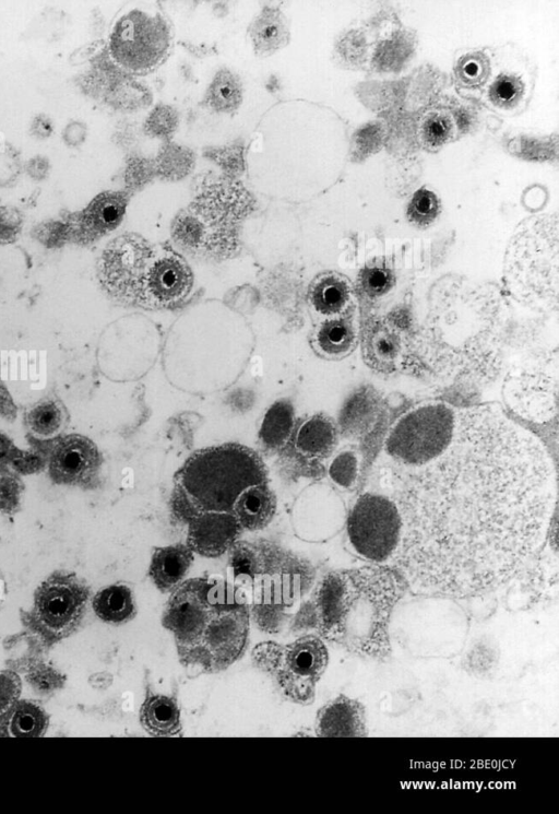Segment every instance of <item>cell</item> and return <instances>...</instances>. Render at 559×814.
<instances>
[{"label": "cell", "instance_id": "484cf974", "mask_svg": "<svg viewBox=\"0 0 559 814\" xmlns=\"http://www.w3.org/2000/svg\"><path fill=\"white\" fill-rule=\"evenodd\" d=\"M356 333L349 321L334 318L318 327L313 335V345L324 356L338 357L354 347Z\"/></svg>", "mask_w": 559, "mask_h": 814}, {"label": "cell", "instance_id": "4316f807", "mask_svg": "<svg viewBox=\"0 0 559 814\" xmlns=\"http://www.w3.org/2000/svg\"><path fill=\"white\" fill-rule=\"evenodd\" d=\"M242 86L238 75L222 69L213 78L206 94V104L217 113H233L241 104Z\"/></svg>", "mask_w": 559, "mask_h": 814}, {"label": "cell", "instance_id": "f1b7e54d", "mask_svg": "<svg viewBox=\"0 0 559 814\" xmlns=\"http://www.w3.org/2000/svg\"><path fill=\"white\" fill-rule=\"evenodd\" d=\"M47 727L44 709L33 703H21L10 718L9 730L13 736H40Z\"/></svg>", "mask_w": 559, "mask_h": 814}, {"label": "cell", "instance_id": "7a4b0ae2", "mask_svg": "<svg viewBox=\"0 0 559 814\" xmlns=\"http://www.w3.org/2000/svg\"><path fill=\"white\" fill-rule=\"evenodd\" d=\"M403 594L401 578L385 567H361L328 574L313 600L320 637L365 659L391 653L390 622Z\"/></svg>", "mask_w": 559, "mask_h": 814}, {"label": "cell", "instance_id": "1f68e13d", "mask_svg": "<svg viewBox=\"0 0 559 814\" xmlns=\"http://www.w3.org/2000/svg\"><path fill=\"white\" fill-rule=\"evenodd\" d=\"M367 357L377 366H388L399 353V340L391 331L382 328L366 333Z\"/></svg>", "mask_w": 559, "mask_h": 814}, {"label": "cell", "instance_id": "2e32d148", "mask_svg": "<svg viewBox=\"0 0 559 814\" xmlns=\"http://www.w3.org/2000/svg\"><path fill=\"white\" fill-rule=\"evenodd\" d=\"M316 731L319 736H367L366 708L358 699L338 695L318 711Z\"/></svg>", "mask_w": 559, "mask_h": 814}, {"label": "cell", "instance_id": "603a6c76", "mask_svg": "<svg viewBox=\"0 0 559 814\" xmlns=\"http://www.w3.org/2000/svg\"><path fill=\"white\" fill-rule=\"evenodd\" d=\"M250 37L254 50L267 56L288 40V26L284 14L275 8H265L252 22Z\"/></svg>", "mask_w": 559, "mask_h": 814}, {"label": "cell", "instance_id": "d6986e66", "mask_svg": "<svg viewBox=\"0 0 559 814\" xmlns=\"http://www.w3.org/2000/svg\"><path fill=\"white\" fill-rule=\"evenodd\" d=\"M143 729L155 736L178 734L182 727L176 699L162 694H147L140 708Z\"/></svg>", "mask_w": 559, "mask_h": 814}, {"label": "cell", "instance_id": "ab89813d", "mask_svg": "<svg viewBox=\"0 0 559 814\" xmlns=\"http://www.w3.org/2000/svg\"><path fill=\"white\" fill-rule=\"evenodd\" d=\"M20 695V682L9 672H0V715L7 712Z\"/></svg>", "mask_w": 559, "mask_h": 814}, {"label": "cell", "instance_id": "e575fe53", "mask_svg": "<svg viewBox=\"0 0 559 814\" xmlns=\"http://www.w3.org/2000/svg\"><path fill=\"white\" fill-rule=\"evenodd\" d=\"M523 94V84L511 75H501L489 90L490 101L500 108L514 105Z\"/></svg>", "mask_w": 559, "mask_h": 814}, {"label": "cell", "instance_id": "60d3db41", "mask_svg": "<svg viewBox=\"0 0 559 814\" xmlns=\"http://www.w3.org/2000/svg\"><path fill=\"white\" fill-rule=\"evenodd\" d=\"M17 452L11 439L0 432V465L15 458Z\"/></svg>", "mask_w": 559, "mask_h": 814}, {"label": "cell", "instance_id": "4dcf8cb0", "mask_svg": "<svg viewBox=\"0 0 559 814\" xmlns=\"http://www.w3.org/2000/svg\"><path fill=\"white\" fill-rule=\"evenodd\" d=\"M440 212V201L435 192L421 188L414 192L406 210L407 220L418 227L430 225Z\"/></svg>", "mask_w": 559, "mask_h": 814}, {"label": "cell", "instance_id": "f35d334b", "mask_svg": "<svg viewBox=\"0 0 559 814\" xmlns=\"http://www.w3.org/2000/svg\"><path fill=\"white\" fill-rule=\"evenodd\" d=\"M23 219L17 209L0 207V244L13 243L22 228Z\"/></svg>", "mask_w": 559, "mask_h": 814}, {"label": "cell", "instance_id": "6da1fadb", "mask_svg": "<svg viewBox=\"0 0 559 814\" xmlns=\"http://www.w3.org/2000/svg\"><path fill=\"white\" fill-rule=\"evenodd\" d=\"M402 519L391 562L414 589L469 597L511 579L543 543L556 498L542 443L498 408H456L452 439L417 468L383 464Z\"/></svg>", "mask_w": 559, "mask_h": 814}, {"label": "cell", "instance_id": "277c9868", "mask_svg": "<svg viewBox=\"0 0 559 814\" xmlns=\"http://www.w3.org/2000/svg\"><path fill=\"white\" fill-rule=\"evenodd\" d=\"M174 480V509L189 520L205 511L231 512L246 488L267 482V470L258 452L228 443L193 452Z\"/></svg>", "mask_w": 559, "mask_h": 814}, {"label": "cell", "instance_id": "44dd1931", "mask_svg": "<svg viewBox=\"0 0 559 814\" xmlns=\"http://www.w3.org/2000/svg\"><path fill=\"white\" fill-rule=\"evenodd\" d=\"M308 298L316 312L323 316H336L348 306L350 287L341 275L323 273L310 284Z\"/></svg>", "mask_w": 559, "mask_h": 814}, {"label": "cell", "instance_id": "5b68a950", "mask_svg": "<svg viewBox=\"0 0 559 814\" xmlns=\"http://www.w3.org/2000/svg\"><path fill=\"white\" fill-rule=\"evenodd\" d=\"M557 220L532 219L510 243L503 268L507 288L518 302L539 311L558 308Z\"/></svg>", "mask_w": 559, "mask_h": 814}, {"label": "cell", "instance_id": "836d02e7", "mask_svg": "<svg viewBox=\"0 0 559 814\" xmlns=\"http://www.w3.org/2000/svg\"><path fill=\"white\" fill-rule=\"evenodd\" d=\"M330 477L342 487H350L358 476V459L353 451L338 453L329 468Z\"/></svg>", "mask_w": 559, "mask_h": 814}, {"label": "cell", "instance_id": "d4e9b609", "mask_svg": "<svg viewBox=\"0 0 559 814\" xmlns=\"http://www.w3.org/2000/svg\"><path fill=\"white\" fill-rule=\"evenodd\" d=\"M92 605L95 614L110 624L126 623L135 615L132 591L124 585H111L99 590Z\"/></svg>", "mask_w": 559, "mask_h": 814}, {"label": "cell", "instance_id": "9c48e42d", "mask_svg": "<svg viewBox=\"0 0 559 814\" xmlns=\"http://www.w3.org/2000/svg\"><path fill=\"white\" fill-rule=\"evenodd\" d=\"M402 519L386 495L364 493L347 519V535L354 550L376 563L391 562L400 544Z\"/></svg>", "mask_w": 559, "mask_h": 814}, {"label": "cell", "instance_id": "8992f818", "mask_svg": "<svg viewBox=\"0 0 559 814\" xmlns=\"http://www.w3.org/2000/svg\"><path fill=\"white\" fill-rule=\"evenodd\" d=\"M252 660L271 676L287 699L309 705L326 670L329 652L320 636L304 635L286 645L261 642L252 650Z\"/></svg>", "mask_w": 559, "mask_h": 814}, {"label": "cell", "instance_id": "ffe728a7", "mask_svg": "<svg viewBox=\"0 0 559 814\" xmlns=\"http://www.w3.org/2000/svg\"><path fill=\"white\" fill-rule=\"evenodd\" d=\"M337 432L334 423L322 414L307 418L294 438L296 450L307 458H325L334 449Z\"/></svg>", "mask_w": 559, "mask_h": 814}, {"label": "cell", "instance_id": "b9f144b4", "mask_svg": "<svg viewBox=\"0 0 559 814\" xmlns=\"http://www.w3.org/2000/svg\"><path fill=\"white\" fill-rule=\"evenodd\" d=\"M85 129L79 122L70 123L64 131V139L70 144H78L84 139Z\"/></svg>", "mask_w": 559, "mask_h": 814}, {"label": "cell", "instance_id": "d6a6232c", "mask_svg": "<svg viewBox=\"0 0 559 814\" xmlns=\"http://www.w3.org/2000/svg\"><path fill=\"white\" fill-rule=\"evenodd\" d=\"M358 281L361 291L367 296L379 297L393 287L394 275L384 266H371L360 272Z\"/></svg>", "mask_w": 559, "mask_h": 814}, {"label": "cell", "instance_id": "7c38bea8", "mask_svg": "<svg viewBox=\"0 0 559 814\" xmlns=\"http://www.w3.org/2000/svg\"><path fill=\"white\" fill-rule=\"evenodd\" d=\"M102 456L87 437L73 434L60 439L49 457V474L57 484L92 487L98 477Z\"/></svg>", "mask_w": 559, "mask_h": 814}, {"label": "cell", "instance_id": "7402d4cb", "mask_svg": "<svg viewBox=\"0 0 559 814\" xmlns=\"http://www.w3.org/2000/svg\"><path fill=\"white\" fill-rule=\"evenodd\" d=\"M295 425L294 406L286 399L274 402L261 423L259 440L262 448L275 453L283 450L289 443Z\"/></svg>", "mask_w": 559, "mask_h": 814}, {"label": "cell", "instance_id": "83f0119b", "mask_svg": "<svg viewBox=\"0 0 559 814\" xmlns=\"http://www.w3.org/2000/svg\"><path fill=\"white\" fill-rule=\"evenodd\" d=\"M366 393H357L344 408L340 424L347 437H359L373 420L376 401Z\"/></svg>", "mask_w": 559, "mask_h": 814}, {"label": "cell", "instance_id": "d590c367", "mask_svg": "<svg viewBox=\"0 0 559 814\" xmlns=\"http://www.w3.org/2000/svg\"><path fill=\"white\" fill-rule=\"evenodd\" d=\"M178 117L169 106H158L148 116L145 128L148 133L157 138H168L176 130Z\"/></svg>", "mask_w": 559, "mask_h": 814}, {"label": "cell", "instance_id": "ba28073f", "mask_svg": "<svg viewBox=\"0 0 559 814\" xmlns=\"http://www.w3.org/2000/svg\"><path fill=\"white\" fill-rule=\"evenodd\" d=\"M170 28L164 16L138 7L116 22L110 36V52L116 62L132 72L156 67L170 47Z\"/></svg>", "mask_w": 559, "mask_h": 814}, {"label": "cell", "instance_id": "ac0fdd59", "mask_svg": "<svg viewBox=\"0 0 559 814\" xmlns=\"http://www.w3.org/2000/svg\"><path fill=\"white\" fill-rule=\"evenodd\" d=\"M277 507L275 493L266 483L246 488L236 499L231 512L242 530H262L272 521Z\"/></svg>", "mask_w": 559, "mask_h": 814}, {"label": "cell", "instance_id": "3957f363", "mask_svg": "<svg viewBox=\"0 0 559 814\" xmlns=\"http://www.w3.org/2000/svg\"><path fill=\"white\" fill-rule=\"evenodd\" d=\"M216 582L182 581L165 605L162 624L173 635L181 664L198 673L226 670L245 652L249 611L245 604L218 600Z\"/></svg>", "mask_w": 559, "mask_h": 814}, {"label": "cell", "instance_id": "52a82bcc", "mask_svg": "<svg viewBox=\"0 0 559 814\" xmlns=\"http://www.w3.org/2000/svg\"><path fill=\"white\" fill-rule=\"evenodd\" d=\"M455 412L448 403L428 402L404 413L385 437V463L417 468L437 458L452 439Z\"/></svg>", "mask_w": 559, "mask_h": 814}, {"label": "cell", "instance_id": "8fae6325", "mask_svg": "<svg viewBox=\"0 0 559 814\" xmlns=\"http://www.w3.org/2000/svg\"><path fill=\"white\" fill-rule=\"evenodd\" d=\"M88 597V587L74 574H52L35 592V625L50 638L69 635L81 622Z\"/></svg>", "mask_w": 559, "mask_h": 814}, {"label": "cell", "instance_id": "4fadbf2b", "mask_svg": "<svg viewBox=\"0 0 559 814\" xmlns=\"http://www.w3.org/2000/svg\"><path fill=\"white\" fill-rule=\"evenodd\" d=\"M193 276L187 262L175 253L152 262L143 284L141 303L153 307L179 304L190 293Z\"/></svg>", "mask_w": 559, "mask_h": 814}, {"label": "cell", "instance_id": "30bf717a", "mask_svg": "<svg viewBox=\"0 0 559 814\" xmlns=\"http://www.w3.org/2000/svg\"><path fill=\"white\" fill-rule=\"evenodd\" d=\"M153 250L138 234H122L104 249L97 266L99 282L106 292L123 303L141 302L145 275Z\"/></svg>", "mask_w": 559, "mask_h": 814}, {"label": "cell", "instance_id": "f546056e", "mask_svg": "<svg viewBox=\"0 0 559 814\" xmlns=\"http://www.w3.org/2000/svg\"><path fill=\"white\" fill-rule=\"evenodd\" d=\"M265 551L260 550L257 544L237 541L229 548V563L235 575H248L254 577L263 571L266 565Z\"/></svg>", "mask_w": 559, "mask_h": 814}, {"label": "cell", "instance_id": "7bdbcfd3", "mask_svg": "<svg viewBox=\"0 0 559 814\" xmlns=\"http://www.w3.org/2000/svg\"><path fill=\"white\" fill-rule=\"evenodd\" d=\"M463 73L466 79H477L481 73V63L476 59H468L463 64Z\"/></svg>", "mask_w": 559, "mask_h": 814}, {"label": "cell", "instance_id": "9a60e30c", "mask_svg": "<svg viewBox=\"0 0 559 814\" xmlns=\"http://www.w3.org/2000/svg\"><path fill=\"white\" fill-rule=\"evenodd\" d=\"M128 204L124 192L107 191L95 197L67 225L68 236L88 244L114 231L122 221Z\"/></svg>", "mask_w": 559, "mask_h": 814}, {"label": "cell", "instance_id": "8d00e7d4", "mask_svg": "<svg viewBox=\"0 0 559 814\" xmlns=\"http://www.w3.org/2000/svg\"><path fill=\"white\" fill-rule=\"evenodd\" d=\"M23 491L21 481L10 474H0V510L4 514H14L20 506V497Z\"/></svg>", "mask_w": 559, "mask_h": 814}, {"label": "cell", "instance_id": "74e56055", "mask_svg": "<svg viewBox=\"0 0 559 814\" xmlns=\"http://www.w3.org/2000/svg\"><path fill=\"white\" fill-rule=\"evenodd\" d=\"M451 120L443 115H432L424 123L421 135L428 145H441L450 137Z\"/></svg>", "mask_w": 559, "mask_h": 814}, {"label": "cell", "instance_id": "cb8c5ba5", "mask_svg": "<svg viewBox=\"0 0 559 814\" xmlns=\"http://www.w3.org/2000/svg\"><path fill=\"white\" fill-rule=\"evenodd\" d=\"M29 433L38 439H51L59 435L68 421V412L63 403L47 397L32 405L24 415Z\"/></svg>", "mask_w": 559, "mask_h": 814}, {"label": "cell", "instance_id": "e0dca14e", "mask_svg": "<svg viewBox=\"0 0 559 814\" xmlns=\"http://www.w3.org/2000/svg\"><path fill=\"white\" fill-rule=\"evenodd\" d=\"M193 559V552L187 544L157 546L151 557L148 575L159 591L171 592L183 581Z\"/></svg>", "mask_w": 559, "mask_h": 814}, {"label": "cell", "instance_id": "5bb4252c", "mask_svg": "<svg viewBox=\"0 0 559 814\" xmlns=\"http://www.w3.org/2000/svg\"><path fill=\"white\" fill-rule=\"evenodd\" d=\"M242 528L233 512L205 511L188 520L187 545L203 557H219L238 541Z\"/></svg>", "mask_w": 559, "mask_h": 814}]
</instances>
